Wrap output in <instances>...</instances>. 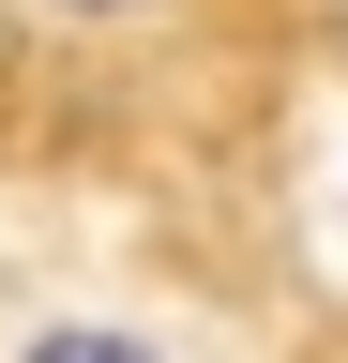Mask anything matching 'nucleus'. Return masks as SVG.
<instances>
[{
	"label": "nucleus",
	"instance_id": "f03ea898",
	"mask_svg": "<svg viewBox=\"0 0 348 363\" xmlns=\"http://www.w3.org/2000/svg\"><path fill=\"white\" fill-rule=\"evenodd\" d=\"M30 16H61V30H121V16H167V0H30Z\"/></svg>",
	"mask_w": 348,
	"mask_h": 363
},
{
	"label": "nucleus",
	"instance_id": "f257e3e1",
	"mask_svg": "<svg viewBox=\"0 0 348 363\" xmlns=\"http://www.w3.org/2000/svg\"><path fill=\"white\" fill-rule=\"evenodd\" d=\"M0 363H167L152 333H121V318H46V333H16Z\"/></svg>",
	"mask_w": 348,
	"mask_h": 363
}]
</instances>
